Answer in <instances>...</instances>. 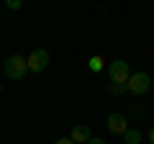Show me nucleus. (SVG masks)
<instances>
[{
	"label": "nucleus",
	"mask_w": 154,
	"mask_h": 144,
	"mask_svg": "<svg viewBox=\"0 0 154 144\" xmlns=\"http://www.w3.org/2000/svg\"><path fill=\"white\" fill-rule=\"evenodd\" d=\"M3 72H5V77L8 80H23L26 77V72H28V67H26V57H21V54H11L5 59V64H3Z\"/></svg>",
	"instance_id": "obj_1"
},
{
	"label": "nucleus",
	"mask_w": 154,
	"mask_h": 144,
	"mask_svg": "<svg viewBox=\"0 0 154 144\" xmlns=\"http://www.w3.org/2000/svg\"><path fill=\"white\" fill-rule=\"evenodd\" d=\"M108 77H110L113 85L128 83V77H131V64H128L126 59H113L108 64Z\"/></svg>",
	"instance_id": "obj_2"
},
{
	"label": "nucleus",
	"mask_w": 154,
	"mask_h": 144,
	"mask_svg": "<svg viewBox=\"0 0 154 144\" xmlns=\"http://www.w3.org/2000/svg\"><path fill=\"white\" fill-rule=\"evenodd\" d=\"M149 88H152L149 72H131V77H128V83H126V90L131 95H144Z\"/></svg>",
	"instance_id": "obj_3"
},
{
	"label": "nucleus",
	"mask_w": 154,
	"mask_h": 144,
	"mask_svg": "<svg viewBox=\"0 0 154 144\" xmlns=\"http://www.w3.org/2000/svg\"><path fill=\"white\" fill-rule=\"evenodd\" d=\"M26 67H28V72H33V75L44 72L46 67H49V52L46 49H33L31 54L26 57Z\"/></svg>",
	"instance_id": "obj_4"
},
{
	"label": "nucleus",
	"mask_w": 154,
	"mask_h": 144,
	"mask_svg": "<svg viewBox=\"0 0 154 144\" xmlns=\"http://www.w3.org/2000/svg\"><path fill=\"white\" fill-rule=\"evenodd\" d=\"M105 126H108L110 134H121V136H123V131L128 129V118L123 116V113H110L108 121H105Z\"/></svg>",
	"instance_id": "obj_5"
},
{
	"label": "nucleus",
	"mask_w": 154,
	"mask_h": 144,
	"mask_svg": "<svg viewBox=\"0 0 154 144\" xmlns=\"http://www.w3.org/2000/svg\"><path fill=\"white\" fill-rule=\"evenodd\" d=\"M90 126H85V124H75L72 126V131H69V139H72V144H88L90 142Z\"/></svg>",
	"instance_id": "obj_6"
},
{
	"label": "nucleus",
	"mask_w": 154,
	"mask_h": 144,
	"mask_svg": "<svg viewBox=\"0 0 154 144\" xmlns=\"http://www.w3.org/2000/svg\"><path fill=\"white\" fill-rule=\"evenodd\" d=\"M123 142L126 144H141V131L139 129H126L123 131Z\"/></svg>",
	"instance_id": "obj_7"
},
{
	"label": "nucleus",
	"mask_w": 154,
	"mask_h": 144,
	"mask_svg": "<svg viewBox=\"0 0 154 144\" xmlns=\"http://www.w3.org/2000/svg\"><path fill=\"white\" fill-rule=\"evenodd\" d=\"M90 70L100 72V70H103V59H100V57H93V59H90Z\"/></svg>",
	"instance_id": "obj_8"
},
{
	"label": "nucleus",
	"mask_w": 154,
	"mask_h": 144,
	"mask_svg": "<svg viewBox=\"0 0 154 144\" xmlns=\"http://www.w3.org/2000/svg\"><path fill=\"white\" fill-rule=\"evenodd\" d=\"M5 8H8V11H21L23 3H21V0H5Z\"/></svg>",
	"instance_id": "obj_9"
},
{
	"label": "nucleus",
	"mask_w": 154,
	"mask_h": 144,
	"mask_svg": "<svg viewBox=\"0 0 154 144\" xmlns=\"http://www.w3.org/2000/svg\"><path fill=\"white\" fill-rule=\"evenodd\" d=\"M121 93H128V90H126V83H121V85H110V95H121Z\"/></svg>",
	"instance_id": "obj_10"
},
{
	"label": "nucleus",
	"mask_w": 154,
	"mask_h": 144,
	"mask_svg": "<svg viewBox=\"0 0 154 144\" xmlns=\"http://www.w3.org/2000/svg\"><path fill=\"white\" fill-rule=\"evenodd\" d=\"M88 144H105V142H103L100 136H90V142H88Z\"/></svg>",
	"instance_id": "obj_11"
},
{
	"label": "nucleus",
	"mask_w": 154,
	"mask_h": 144,
	"mask_svg": "<svg viewBox=\"0 0 154 144\" xmlns=\"http://www.w3.org/2000/svg\"><path fill=\"white\" fill-rule=\"evenodd\" d=\"M54 144H72V139H69V136H64V139H57Z\"/></svg>",
	"instance_id": "obj_12"
},
{
	"label": "nucleus",
	"mask_w": 154,
	"mask_h": 144,
	"mask_svg": "<svg viewBox=\"0 0 154 144\" xmlns=\"http://www.w3.org/2000/svg\"><path fill=\"white\" fill-rule=\"evenodd\" d=\"M149 144H154V126L149 129Z\"/></svg>",
	"instance_id": "obj_13"
},
{
	"label": "nucleus",
	"mask_w": 154,
	"mask_h": 144,
	"mask_svg": "<svg viewBox=\"0 0 154 144\" xmlns=\"http://www.w3.org/2000/svg\"><path fill=\"white\" fill-rule=\"evenodd\" d=\"M0 95H3V83H0Z\"/></svg>",
	"instance_id": "obj_14"
}]
</instances>
